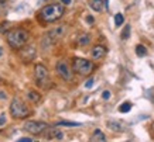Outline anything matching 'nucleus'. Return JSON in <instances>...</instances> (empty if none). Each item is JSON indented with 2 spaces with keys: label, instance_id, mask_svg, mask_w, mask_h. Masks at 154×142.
<instances>
[{
  "label": "nucleus",
  "instance_id": "nucleus-3",
  "mask_svg": "<svg viewBox=\"0 0 154 142\" xmlns=\"http://www.w3.org/2000/svg\"><path fill=\"white\" fill-rule=\"evenodd\" d=\"M10 114L16 120H23L27 118L31 113L24 101H21L20 99H13V101L10 103Z\"/></svg>",
  "mask_w": 154,
  "mask_h": 142
},
{
  "label": "nucleus",
  "instance_id": "nucleus-25",
  "mask_svg": "<svg viewBox=\"0 0 154 142\" xmlns=\"http://www.w3.org/2000/svg\"><path fill=\"white\" fill-rule=\"evenodd\" d=\"M34 139L33 138H20L19 139V142H33Z\"/></svg>",
  "mask_w": 154,
  "mask_h": 142
},
{
  "label": "nucleus",
  "instance_id": "nucleus-23",
  "mask_svg": "<svg viewBox=\"0 0 154 142\" xmlns=\"http://www.w3.org/2000/svg\"><path fill=\"white\" fill-rule=\"evenodd\" d=\"M102 97L105 99V100H107V99H110V92H109V90H105V92L102 93Z\"/></svg>",
  "mask_w": 154,
  "mask_h": 142
},
{
  "label": "nucleus",
  "instance_id": "nucleus-15",
  "mask_svg": "<svg viewBox=\"0 0 154 142\" xmlns=\"http://www.w3.org/2000/svg\"><path fill=\"white\" fill-rule=\"evenodd\" d=\"M55 125H57V127H81L82 124L72 123V121H58Z\"/></svg>",
  "mask_w": 154,
  "mask_h": 142
},
{
  "label": "nucleus",
  "instance_id": "nucleus-20",
  "mask_svg": "<svg viewBox=\"0 0 154 142\" xmlns=\"http://www.w3.org/2000/svg\"><path fill=\"white\" fill-rule=\"evenodd\" d=\"M123 21H125V17H123V14H116L115 16V24H116V27H119V25H122L123 24Z\"/></svg>",
  "mask_w": 154,
  "mask_h": 142
},
{
  "label": "nucleus",
  "instance_id": "nucleus-6",
  "mask_svg": "<svg viewBox=\"0 0 154 142\" xmlns=\"http://www.w3.org/2000/svg\"><path fill=\"white\" fill-rule=\"evenodd\" d=\"M47 124L45 123H40V121H27L24 123L23 128L24 131H27L28 134H33V135H40L47 129Z\"/></svg>",
  "mask_w": 154,
  "mask_h": 142
},
{
  "label": "nucleus",
  "instance_id": "nucleus-27",
  "mask_svg": "<svg viewBox=\"0 0 154 142\" xmlns=\"http://www.w3.org/2000/svg\"><path fill=\"white\" fill-rule=\"evenodd\" d=\"M62 4H65V6H68V4H71V0H60Z\"/></svg>",
  "mask_w": 154,
  "mask_h": 142
},
{
  "label": "nucleus",
  "instance_id": "nucleus-18",
  "mask_svg": "<svg viewBox=\"0 0 154 142\" xmlns=\"http://www.w3.org/2000/svg\"><path fill=\"white\" fill-rule=\"evenodd\" d=\"M147 48H146L144 45H137L136 46V54H137V56H146L147 55Z\"/></svg>",
  "mask_w": 154,
  "mask_h": 142
},
{
  "label": "nucleus",
  "instance_id": "nucleus-16",
  "mask_svg": "<svg viewBox=\"0 0 154 142\" xmlns=\"http://www.w3.org/2000/svg\"><path fill=\"white\" fill-rule=\"evenodd\" d=\"M89 41H91V38H89L88 34H81L79 38H78V44H79V45H82V46L88 45Z\"/></svg>",
  "mask_w": 154,
  "mask_h": 142
},
{
  "label": "nucleus",
  "instance_id": "nucleus-24",
  "mask_svg": "<svg viewBox=\"0 0 154 142\" xmlns=\"http://www.w3.org/2000/svg\"><path fill=\"white\" fill-rule=\"evenodd\" d=\"M5 124H6V115L0 114V125H5Z\"/></svg>",
  "mask_w": 154,
  "mask_h": 142
},
{
  "label": "nucleus",
  "instance_id": "nucleus-26",
  "mask_svg": "<svg viewBox=\"0 0 154 142\" xmlns=\"http://www.w3.org/2000/svg\"><path fill=\"white\" fill-rule=\"evenodd\" d=\"M86 21H88V24H94V17H92V16H88V17H86Z\"/></svg>",
  "mask_w": 154,
  "mask_h": 142
},
{
  "label": "nucleus",
  "instance_id": "nucleus-12",
  "mask_svg": "<svg viewBox=\"0 0 154 142\" xmlns=\"http://www.w3.org/2000/svg\"><path fill=\"white\" fill-rule=\"evenodd\" d=\"M91 141H100V142H103V141H106V137H105V134L100 131V129H95V132H94V135L91 137Z\"/></svg>",
  "mask_w": 154,
  "mask_h": 142
},
{
  "label": "nucleus",
  "instance_id": "nucleus-10",
  "mask_svg": "<svg viewBox=\"0 0 154 142\" xmlns=\"http://www.w3.org/2000/svg\"><path fill=\"white\" fill-rule=\"evenodd\" d=\"M91 55H92L94 59H100V58H103V56L106 55V48L102 45H95L94 48H92Z\"/></svg>",
  "mask_w": 154,
  "mask_h": 142
},
{
  "label": "nucleus",
  "instance_id": "nucleus-4",
  "mask_svg": "<svg viewBox=\"0 0 154 142\" xmlns=\"http://www.w3.org/2000/svg\"><path fill=\"white\" fill-rule=\"evenodd\" d=\"M72 70L81 76H88L95 70V65L94 62L84 59V58H75L72 61Z\"/></svg>",
  "mask_w": 154,
  "mask_h": 142
},
{
  "label": "nucleus",
  "instance_id": "nucleus-1",
  "mask_svg": "<svg viewBox=\"0 0 154 142\" xmlns=\"http://www.w3.org/2000/svg\"><path fill=\"white\" fill-rule=\"evenodd\" d=\"M64 6L60 3H54V4H47L42 7L38 13V20L42 23H54L57 20H60L64 16Z\"/></svg>",
  "mask_w": 154,
  "mask_h": 142
},
{
  "label": "nucleus",
  "instance_id": "nucleus-28",
  "mask_svg": "<svg viewBox=\"0 0 154 142\" xmlns=\"http://www.w3.org/2000/svg\"><path fill=\"white\" fill-rule=\"evenodd\" d=\"M3 56V49H2V46H0V58Z\"/></svg>",
  "mask_w": 154,
  "mask_h": 142
},
{
  "label": "nucleus",
  "instance_id": "nucleus-8",
  "mask_svg": "<svg viewBox=\"0 0 154 142\" xmlns=\"http://www.w3.org/2000/svg\"><path fill=\"white\" fill-rule=\"evenodd\" d=\"M37 55V51L33 45H23L20 48V58L24 62H31Z\"/></svg>",
  "mask_w": 154,
  "mask_h": 142
},
{
  "label": "nucleus",
  "instance_id": "nucleus-30",
  "mask_svg": "<svg viewBox=\"0 0 154 142\" xmlns=\"http://www.w3.org/2000/svg\"><path fill=\"white\" fill-rule=\"evenodd\" d=\"M0 80H2V78H0Z\"/></svg>",
  "mask_w": 154,
  "mask_h": 142
},
{
  "label": "nucleus",
  "instance_id": "nucleus-5",
  "mask_svg": "<svg viewBox=\"0 0 154 142\" xmlns=\"http://www.w3.org/2000/svg\"><path fill=\"white\" fill-rule=\"evenodd\" d=\"M34 75H35V80H37L38 86H41V87L48 86V83H50V76H48V70L44 65H41V64L35 65Z\"/></svg>",
  "mask_w": 154,
  "mask_h": 142
},
{
  "label": "nucleus",
  "instance_id": "nucleus-22",
  "mask_svg": "<svg viewBox=\"0 0 154 142\" xmlns=\"http://www.w3.org/2000/svg\"><path fill=\"white\" fill-rule=\"evenodd\" d=\"M92 86H94V79H88L86 83H85V87H86V89H91Z\"/></svg>",
  "mask_w": 154,
  "mask_h": 142
},
{
  "label": "nucleus",
  "instance_id": "nucleus-29",
  "mask_svg": "<svg viewBox=\"0 0 154 142\" xmlns=\"http://www.w3.org/2000/svg\"><path fill=\"white\" fill-rule=\"evenodd\" d=\"M42 1H45V0H42Z\"/></svg>",
  "mask_w": 154,
  "mask_h": 142
},
{
  "label": "nucleus",
  "instance_id": "nucleus-11",
  "mask_svg": "<svg viewBox=\"0 0 154 142\" xmlns=\"http://www.w3.org/2000/svg\"><path fill=\"white\" fill-rule=\"evenodd\" d=\"M91 7L95 11H102L105 7V0H91Z\"/></svg>",
  "mask_w": 154,
  "mask_h": 142
},
{
  "label": "nucleus",
  "instance_id": "nucleus-2",
  "mask_svg": "<svg viewBox=\"0 0 154 142\" xmlns=\"http://www.w3.org/2000/svg\"><path fill=\"white\" fill-rule=\"evenodd\" d=\"M28 31L24 28H11L6 32V40L13 49H20L28 41Z\"/></svg>",
  "mask_w": 154,
  "mask_h": 142
},
{
  "label": "nucleus",
  "instance_id": "nucleus-13",
  "mask_svg": "<svg viewBox=\"0 0 154 142\" xmlns=\"http://www.w3.org/2000/svg\"><path fill=\"white\" fill-rule=\"evenodd\" d=\"M107 127L110 129H113V131H123V124L122 123H117V121H107V124H106Z\"/></svg>",
  "mask_w": 154,
  "mask_h": 142
},
{
  "label": "nucleus",
  "instance_id": "nucleus-7",
  "mask_svg": "<svg viewBox=\"0 0 154 142\" xmlns=\"http://www.w3.org/2000/svg\"><path fill=\"white\" fill-rule=\"evenodd\" d=\"M55 69H57V73L60 75L64 80H66V82H71V80H72V69L68 66V64H66L65 61H60V62L57 64Z\"/></svg>",
  "mask_w": 154,
  "mask_h": 142
},
{
  "label": "nucleus",
  "instance_id": "nucleus-21",
  "mask_svg": "<svg viewBox=\"0 0 154 142\" xmlns=\"http://www.w3.org/2000/svg\"><path fill=\"white\" fill-rule=\"evenodd\" d=\"M9 27H10V23H9V21H5L3 24H0V31H2V32H7V31H9Z\"/></svg>",
  "mask_w": 154,
  "mask_h": 142
},
{
  "label": "nucleus",
  "instance_id": "nucleus-17",
  "mask_svg": "<svg viewBox=\"0 0 154 142\" xmlns=\"http://www.w3.org/2000/svg\"><path fill=\"white\" fill-rule=\"evenodd\" d=\"M131 107H133V105H131L130 101H125L123 104H120L119 111H120V113H129V111L131 110Z\"/></svg>",
  "mask_w": 154,
  "mask_h": 142
},
{
  "label": "nucleus",
  "instance_id": "nucleus-9",
  "mask_svg": "<svg viewBox=\"0 0 154 142\" xmlns=\"http://www.w3.org/2000/svg\"><path fill=\"white\" fill-rule=\"evenodd\" d=\"M47 132H45V138L47 139H54V141H60V139H62L64 138V132L61 131L58 127H51V128H48L47 127V129H45Z\"/></svg>",
  "mask_w": 154,
  "mask_h": 142
},
{
  "label": "nucleus",
  "instance_id": "nucleus-19",
  "mask_svg": "<svg viewBox=\"0 0 154 142\" xmlns=\"http://www.w3.org/2000/svg\"><path fill=\"white\" fill-rule=\"evenodd\" d=\"M130 31H131V28H130V25L127 24L126 27L123 28V31H122V40H127V38L130 37Z\"/></svg>",
  "mask_w": 154,
  "mask_h": 142
},
{
  "label": "nucleus",
  "instance_id": "nucleus-14",
  "mask_svg": "<svg viewBox=\"0 0 154 142\" xmlns=\"http://www.w3.org/2000/svg\"><path fill=\"white\" fill-rule=\"evenodd\" d=\"M27 97H28V100L33 101V103H40V101H41V96H40V93H37L35 90H31V92H28Z\"/></svg>",
  "mask_w": 154,
  "mask_h": 142
}]
</instances>
